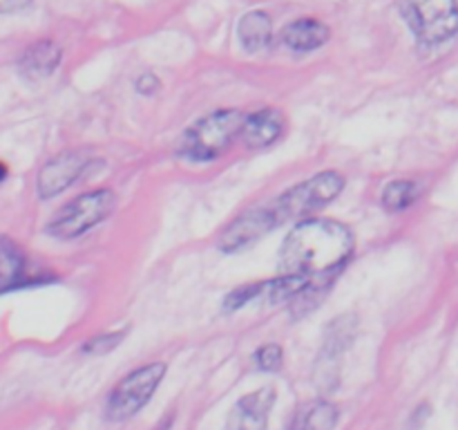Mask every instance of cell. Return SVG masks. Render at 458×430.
Listing matches in <instances>:
<instances>
[{
  "label": "cell",
  "instance_id": "cell-1",
  "mask_svg": "<svg viewBox=\"0 0 458 430\" xmlns=\"http://www.w3.org/2000/svg\"><path fill=\"white\" fill-rule=\"evenodd\" d=\"M353 246L356 240L347 224L335 219H304L286 236L280 262L286 273L325 276L347 264Z\"/></svg>",
  "mask_w": 458,
  "mask_h": 430
},
{
  "label": "cell",
  "instance_id": "cell-2",
  "mask_svg": "<svg viewBox=\"0 0 458 430\" xmlns=\"http://www.w3.org/2000/svg\"><path fill=\"white\" fill-rule=\"evenodd\" d=\"M246 115L240 110H217L195 121L179 142V155L192 161H213L242 134Z\"/></svg>",
  "mask_w": 458,
  "mask_h": 430
},
{
  "label": "cell",
  "instance_id": "cell-3",
  "mask_svg": "<svg viewBox=\"0 0 458 430\" xmlns=\"http://www.w3.org/2000/svg\"><path fill=\"white\" fill-rule=\"evenodd\" d=\"M116 206V195L110 188H97L79 195L72 200L70 204L63 206L47 224L49 236L58 237V240H74V237L83 236L92 227L101 224L112 215Z\"/></svg>",
  "mask_w": 458,
  "mask_h": 430
},
{
  "label": "cell",
  "instance_id": "cell-4",
  "mask_svg": "<svg viewBox=\"0 0 458 430\" xmlns=\"http://www.w3.org/2000/svg\"><path fill=\"white\" fill-rule=\"evenodd\" d=\"M343 175L335 173V170H325V173L313 175L307 182H300L293 188H289L284 195L277 197V202L271 209L276 211L280 222L304 218V215H311L316 211L325 209L327 204H331L343 193Z\"/></svg>",
  "mask_w": 458,
  "mask_h": 430
},
{
  "label": "cell",
  "instance_id": "cell-5",
  "mask_svg": "<svg viewBox=\"0 0 458 430\" xmlns=\"http://www.w3.org/2000/svg\"><path fill=\"white\" fill-rule=\"evenodd\" d=\"M165 374L164 363H150L139 370L130 372L119 385L110 392L106 406V417L110 421H125L137 415L152 399Z\"/></svg>",
  "mask_w": 458,
  "mask_h": 430
},
{
  "label": "cell",
  "instance_id": "cell-6",
  "mask_svg": "<svg viewBox=\"0 0 458 430\" xmlns=\"http://www.w3.org/2000/svg\"><path fill=\"white\" fill-rule=\"evenodd\" d=\"M405 12L420 43L438 45L458 34V0H405Z\"/></svg>",
  "mask_w": 458,
  "mask_h": 430
},
{
  "label": "cell",
  "instance_id": "cell-7",
  "mask_svg": "<svg viewBox=\"0 0 458 430\" xmlns=\"http://www.w3.org/2000/svg\"><path fill=\"white\" fill-rule=\"evenodd\" d=\"M280 224L276 211L268 206V209H253L249 213H242L240 218L233 219L222 233H219L217 246L226 254H235V251L246 249L253 242H258L259 237L267 236L268 231Z\"/></svg>",
  "mask_w": 458,
  "mask_h": 430
},
{
  "label": "cell",
  "instance_id": "cell-8",
  "mask_svg": "<svg viewBox=\"0 0 458 430\" xmlns=\"http://www.w3.org/2000/svg\"><path fill=\"white\" fill-rule=\"evenodd\" d=\"M88 164L89 157L85 150H67L49 159L38 173V195L49 200L70 188L83 175Z\"/></svg>",
  "mask_w": 458,
  "mask_h": 430
},
{
  "label": "cell",
  "instance_id": "cell-9",
  "mask_svg": "<svg viewBox=\"0 0 458 430\" xmlns=\"http://www.w3.org/2000/svg\"><path fill=\"white\" fill-rule=\"evenodd\" d=\"M273 403H276L273 388H259L255 392L244 394L233 406L226 419V430H267Z\"/></svg>",
  "mask_w": 458,
  "mask_h": 430
},
{
  "label": "cell",
  "instance_id": "cell-10",
  "mask_svg": "<svg viewBox=\"0 0 458 430\" xmlns=\"http://www.w3.org/2000/svg\"><path fill=\"white\" fill-rule=\"evenodd\" d=\"M282 133H284V115L276 108H262V110L246 116L240 137L244 139L246 146L264 148L277 142Z\"/></svg>",
  "mask_w": 458,
  "mask_h": 430
},
{
  "label": "cell",
  "instance_id": "cell-11",
  "mask_svg": "<svg viewBox=\"0 0 458 430\" xmlns=\"http://www.w3.org/2000/svg\"><path fill=\"white\" fill-rule=\"evenodd\" d=\"M282 40L295 52H311L329 40V27L318 18H300L286 25V30L282 31Z\"/></svg>",
  "mask_w": 458,
  "mask_h": 430
},
{
  "label": "cell",
  "instance_id": "cell-12",
  "mask_svg": "<svg viewBox=\"0 0 458 430\" xmlns=\"http://www.w3.org/2000/svg\"><path fill=\"white\" fill-rule=\"evenodd\" d=\"M356 330H358V318L353 316V314H344V316L331 321V325L327 327L325 331V345H322L320 361L335 366V361L343 357L344 349L352 345L353 336H356Z\"/></svg>",
  "mask_w": 458,
  "mask_h": 430
},
{
  "label": "cell",
  "instance_id": "cell-13",
  "mask_svg": "<svg viewBox=\"0 0 458 430\" xmlns=\"http://www.w3.org/2000/svg\"><path fill=\"white\" fill-rule=\"evenodd\" d=\"M58 63H61V47L52 40H38L21 56V70L31 79H43L56 70Z\"/></svg>",
  "mask_w": 458,
  "mask_h": 430
},
{
  "label": "cell",
  "instance_id": "cell-14",
  "mask_svg": "<svg viewBox=\"0 0 458 430\" xmlns=\"http://www.w3.org/2000/svg\"><path fill=\"white\" fill-rule=\"evenodd\" d=\"M271 18H268L267 12H259V9L244 13L240 25H237V36H240L246 52L250 54L267 49L268 43H271Z\"/></svg>",
  "mask_w": 458,
  "mask_h": 430
},
{
  "label": "cell",
  "instance_id": "cell-15",
  "mask_svg": "<svg viewBox=\"0 0 458 430\" xmlns=\"http://www.w3.org/2000/svg\"><path fill=\"white\" fill-rule=\"evenodd\" d=\"M340 419L338 408L331 401L318 399V401H309L298 410V415L291 421L289 430H334Z\"/></svg>",
  "mask_w": 458,
  "mask_h": 430
},
{
  "label": "cell",
  "instance_id": "cell-16",
  "mask_svg": "<svg viewBox=\"0 0 458 430\" xmlns=\"http://www.w3.org/2000/svg\"><path fill=\"white\" fill-rule=\"evenodd\" d=\"M420 186L411 179H396L389 182L383 191V206L389 213H401V211L410 209L416 200H419Z\"/></svg>",
  "mask_w": 458,
  "mask_h": 430
},
{
  "label": "cell",
  "instance_id": "cell-17",
  "mask_svg": "<svg viewBox=\"0 0 458 430\" xmlns=\"http://www.w3.org/2000/svg\"><path fill=\"white\" fill-rule=\"evenodd\" d=\"M264 291H267V282L242 285V287H237L235 291H231V294L226 296V300H224V307H226V309H240V307H244V305L258 300L259 296H264Z\"/></svg>",
  "mask_w": 458,
  "mask_h": 430
},
{
  "label": "cell",
  "instance_id": "cell-18",
  "mask_svg": "<svg viewBox=\"0 0 458 430\" xmlns=\"http://www.w3.org/2000/svg\"><path fill=\"white\" fill-rule=\"evenodd\" d=\"M282 358H284V352L277 343H267L253 354L255 367L262 372H276L282 367Z\"/></svg>",
  "mask_w": 458,
  "mask_h": 430
},
{
  "label": "cell",
  "instance_id": "cell-19",
  "mask_svg": "<svg viewBox=\"0 0 458 430\" xmlns=\"http://www.w3.org/2000/svg\"><path fill=\"white\" fill-rule=\"evenodd\" d=\"M121 339H123V331H110V334H101V336H97V339H89L88 343L83 345V352L94 354V357H101V354L114 349L116 345L121 343Z\"/></svg>",
  "mask_w": 458,
  "mask_h": 430
},
{
  "label": "cell",
  "instance_id": "cell-20",
  "mask_svg": "<svg viewBox=\"0 0 458 430\" xmlns=\"http://www.w3.org/2000/svg\"><path fill=\"white\" fill-rule=\"evenodd\" d=\"M159 85H161L159 79H157L155 74H150V72H148V74H143L141 79L137 81V90L143 94H152L155 90H159Z\"/></svg>",
  "mask_w": 458,
  "mask_h": 430
},
{
  "label": "cell",
  "instance_id": "cell-21",
  "mask_svg": "<svg viewBox=\"0 0 458 430\" xmlns=\"http://www.w3.org/2000/svg\"><path fill=\"white\" fill-rule=\"evenodd\" d=\"M31 0H0V13H13V12H21L30 4Z\"/></svg>",
  "mask_w": 458,
  "mask_h": 430
},
{
  "label": "cell",
  "instance_id": "cell-22",
  "mask_svg": "<svg viewBox=\"0 0 458 430\" xmlns=\"http://www.w3.org/2000/svg\"><path fill=\"white\" fill-rule=\"evenodd\" d=\"M16 285H22L21 278H12V276H7V273H0V294L7 289H13Z\"/></svg>",
  "mask_w": 458,
  "mask_h": 430
},
{
  "label": "cell",
  "instance_id": "cell-23",
  "mask_svg": "<svg viewBox=\"0 0 458 430\" xmlns=\"http://www.w3.org/2000/svg\"><path fill=\"white\" fill-rule=\"evenodd\" d=\"M4 175H7V168H4V166L0 164V182H3V179H4Z\"/></svg>",
  "mask_w": 458,
  "mask_h": 430
}]
</instances>
